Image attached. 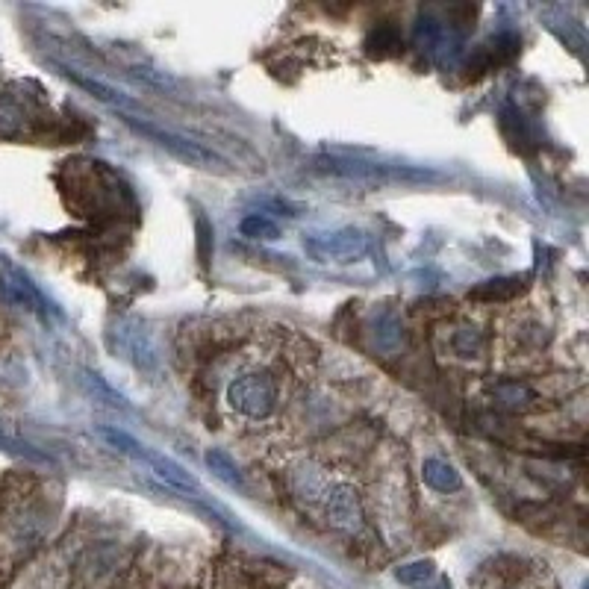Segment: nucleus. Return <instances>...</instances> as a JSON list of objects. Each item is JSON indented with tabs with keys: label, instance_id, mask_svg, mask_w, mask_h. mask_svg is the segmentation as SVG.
Here are the masks:
<instances>
[{
	"label": "nucleus",
	"instance_id": "f257e3e1",
	"mask_svg": "<svg viewBox=\"0 0 589 589\" xmlns=\"http://www.w3.org/2000/svg\"><path fill=\"white\" fill-rule=\"evenodd\" d=\"M98 436L112 445L115 451H121L124 457H130V460H136V463H142L151 475H157L168 489H174V492H186V498H195V501H204V486L195 481L180 463H174L171 457H165V454H157V451H151L148 445H142L139 439H133L130 433H124V430L118 428H101L98 430Z\"/></svg>",
	"mask_w": 589,
	"mask_h": 589
},
{
	"label": "nucleus",
	"instance_id": "f03ea898",
	"mask_svg": "<svg viewBox=\"0 0 589 589\" xmlns=\"http://www.w3.org/2000/svg\"><path fill=\"white\" fill-rule=\"evenodd\" d=\"M304 251L316 263H360L372 251V239L360 227H339L327 233H310L304 236Z\"/></svg>",
	"mask_w": 589,
	"mask_h": 589
},
{
	"label": "nucleus",
	"instance_id": "7ed1b4c3",
	"mask_svg": "<svg viewBox=\"0 0 589 589\" xmlns=\"http://www.w3.org/2000/svg\"><path fill=\"white\" fill-rule=\"evenodd\" d=\"M319 168L336 177L366 180V183H425L436 177L433 171H422L413 165H383V162L342 160V157H322Z\"/></svg>",
	"mask_w": 589,
	"mask_h": 589
},
{
	"label": "nucleus",
	"instance_id": "20e7f679",
	"mask_svg": "<svg viewBox=\"0 0 589 589\" xmlns=\"http://www.w3.org/2000/svg\"><path fill=\"white\" fill-rule=\"evenodd\" d=\"M227 401L236 413L248 419H266L277 404V386L274 377L266 372H251V375L236 377L227 389Z\"/></svg>",
	"mask_w": 589,
	"mask_h": 589
},
{
	"label": "nucleus",
	"instance_id": "39448f33",
	"mask_svg": "<svg viewBox=\"0 0 589 589\" xmlns=\"http://www.w3.org/2000/svg\"><path fill=\"white\" fill-rule=\"evenodd\" d=\"M121 121H124L127 127H133L139 136H145V139L157 142V145L165 148L168 154H174V157L186 160L189 165H204V168H210L213 162H221V157L213 154L210 148H204V145H198V142H192V139H186V136H180V133H174V130H165V127L154 124V121H148V118H139V115H121Z\"/></svg>",
	"mask_w": 589,
	"mask_h": 589
},
{
	"label": "nucleus",
	"instance_id": "423d86ee",
	"mask_svg": "<svg viewBox=\"0 0 589 589\" xmlns=\"http://www.w3.org/2000/svg\"><path fill=\"white\" fill-rule=\"evenodd\" d=\"M0 298L30 310L33 316H39L42 322H48V316L54 313V307L48 304V298L42 295V289L30 280V274H24L15 263H9L6 257H0Z\"/></svg>",
	"mask_w": 589,
	"mask_h": 589
},
{
	"label": "nucleus",
	"instance_id": "0eeeda50",
	"mask_svg": "<svg viewBox=\"0 0 589 589\" xmlns=\"http://www.w3.org/2000/svg\"><path fill=\"white\" fill-rule=\"evenodd\" d=\"M327 519L333 528L339 531H360L363 528V507H360V498L351 486H336L327 498Z\"/></svg>",
	"mask_w": 589,
	"mask_h": 589
},
{
	"label": "nucleus",
	"instance_id": "6e6552de",
	"mask_svg": "<svg viewBox=\"0 0 589 589\" xmlns=\"http://www.w3.org/2000/svg\"><path fill=\"white\" fill-rule=\"evenodd\" d=\"M59 74L62 77H68L71 83H77L80 89H86L95 101H101V104H107V107L118 109V115H139V107L127 98V95H121V92H115L112 86L107 83H101V80H92V77H86V74H77V71H71V68H62L59 65Z\"/></svg>",
	"mask_w": 589,
	"mask_h": 589
},
{
	"label": "nucleus",
	"instance_id": "1a4fd4ad",
	"mask_svg": "<svg viewBox=\"0 0 589 589\" xmlns=\"http://www.w3.org/2000/svg\"><path fill=\"white\" fill-rule=\"evenodd\" d=\"M118 345L121 351L139 366V369H157V348L151 342V336L142 327H121L118 330Z\"/></svg>",
	"mask_w": 589,
	"mask_h": 589
},
{
	"label": "nucleus",
	"instance_id": "9d476101",
	"mask_svg": "<svg viewBox=\"0 0 589 589\" xmlns=\"http://www.w3.org/2000/svg\"><path fill=\"white\" fill-rule=\"evenodd\" d=\"M0 451L12 454V457H18V460L36 463V466H54V460H51L42 448H36L30 439H24L18 430L12 428V425H6V422H0Z\"/></svg>",
	"mask_w": 589,
	"mask_h": 589
},
{
	"label": "nucleus",
	"instance_id": "9b49d317",
	"mask_svg": "<svg viewBox=\"0 0 589 589\" xmlns=\"http://www.w3.org/2000/svg\"><path fill=\"white\" fill-rule=\"evenodd\" d=\"M422 478H425V483H428L430 489H436V492H457V489H463V478H460V472H457L451 463L436 460V457L425 460V466H422Z\"/></svg>",
	"mask_w": 589,
	"mask_h": 589
},
{
	"label": "nucleus",
	"instance_id": "f8f14e48",
	"mask_svg": "<svg viewBox=\"0 0 589 589\" xmlns=\"http://www.w3.org/2000/svg\"><path fill=\"white\" fill-rule=\"evenodd\" d=\"M375 345L383 354H398V348L404 345V324L395 313H380L375 319Z\"/></svg>",
	"mask_w": 589,
	"mask_h": 589
},
{
	"label": "nucleus",
	"instance_id": "ddd939ff",
	"mask_svg": "<svg viewBox=\"0 0 589 589\" xmlns=\"http://www.w3.org/2000/svg\"><path fill=\"white\" fill-rule=\"evenodd\" d=\"M204 463L213 469V475L218 478V481L227 483L230 489H242V492H245V481H242V475H239L236 463H233L224 451H207Z\"/></svg>",
	"mask_w": 589,
	"mask_h": 589
},
{
	"label": "nucleus",
	"instance_id": "4468645a",
	"mask_svg": "<svg viewBox=\"0 0 589 589\" xmlns=\"http://www.w3.org/2000/svg\"><path fill=\"white\" fill-rule=\"evenodd\" d=\"M492 392H495L498 404H504V407H510V410L528 407V404L534 401V392H531L528 386H522V383H498Z\"/></svg>",
	"mask_w": 589,
	"mask_h": 589
},
{
	"label": "nucleus",
	"instance_id": "2eb2a0df",
	"mask_svg": "<svg viewBox=\"0 0 589 589\" xmlns=\"http://www.w3.org/2000/svg\"><path fill=\"white\" fill-rule=\"evenodd\" d=\"M522 289V280L519 277H501V280H489V283H483L481 289H475L472 295L475 298H486V301H507V298H513L516 292Z\"/></svg>",
	"mask_w": 589,
	"mask_h": 589
},
{
	"label": "nucleus",
	"instance_id": "dca6fc26",
	"mask_svg": "<svg viewBox=\"0 0 589 589\" xmlns=\"http://www.w3.org/2000/svg\"><path fill=\"white\" fill-rule=\"evenodd\" d=\"M433 575H436V563L433 560H416V563H407V566H401L395 572V578L401 584H407V587H419V584L430 581Z\"/></svg>",
	"mask_w": 589,
	"mask_h": 589
},
{
	"label": "nucleus",
	"instance_id": "f3484780",
	"mask_svg": "<svg viewBox=\"0 0 589 589\" xmlns=\"http://www.w3.org/2000/svg\"><path fill=\"white\" fill-rule=\"evenodd\" d=\"M242 233L248 236V239H263V242H274V239H280V227L266 218V215H248L245 221H242Z\"/></svg>",
	"mask_w": 589,
	"mask_h": 589
},
{
	"label": "nucleus",
	"instance_id": "a211bd4d",
	"mask_svg": "<svg viewBox=\"0 0 589 589\" xmlns=\"http://www.w3.org/2000/svg\"><path fill=\"white\" fill-rule=\"evenodd\" d=\"M451 345H454V354L460 357H478L483 351V333L478 327H460Z\"/></svg>",
	"mask_w": 589,
	"mask_h": 589
}]
</instances>
